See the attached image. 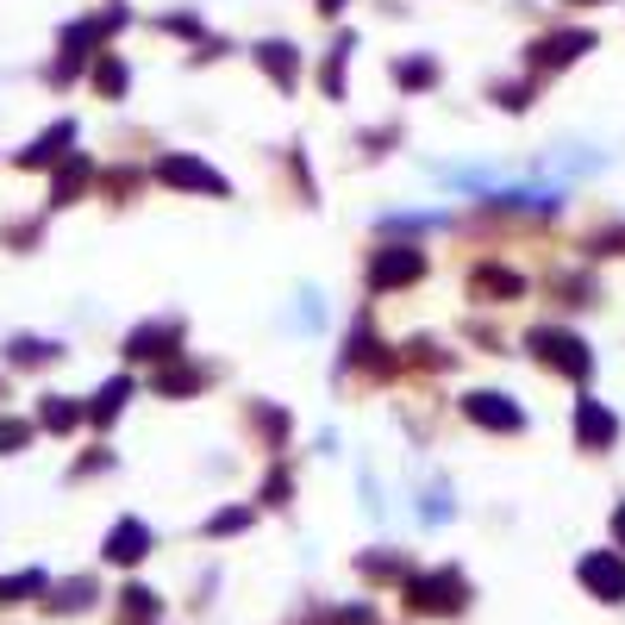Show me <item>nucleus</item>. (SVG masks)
I'll list each match as a JSON object with an SVG mask.
<instances>
[{
  "label": "nucleus",
  "instance_id": "1",
  "mask_svg": "<svg viewBox=\"0 0 625 625\" xmlns=\"http://www.w3.org/2000/svg\"><path fill=\"white\" fill-rule=\"evenodd\" d=\"M400 595H407V613H463L470 582H463V570H432V575H407Z\"/></svg>",
  "mask_w": 625,
  "mask_h": 625
},
{
  "label": "nucleus",
  "instance_id": "2",
  "mask_svg": "<svg viewBox=\"0 0 625 625\" xmlns=\"http://www.w3.org/2000/svg\"><path fill=\"white\" fill-rule=\"evenodd\" d=\"M575 575H582V588H588V595L613 600V607L625 600V563L613 557V550H588V557L575 563Z\"/></svg>",
  "mask_w": 625,
  "mask_h": 625
},
{
  "label": "nucleus",
  "instance_id": "3",
  "mask_svg": "<svg viewBox=\"0 0 625 625\" xmlns=\"http://www.w3.org/2000/svg\"><path fill=\"white\" fill-rule=\"evenodd\" d=\"M525 345L538 350L550 370H570V375H588V370H595V363H588V350H582V338H570V332H550V325H538Z\"/></svg>",
  "mask_w": 625,
  "mask_h": 625
},
{
  "label": "nucleus",
  "instance_id": "4",
  "mask_svg": "<svg viewBox=\"0 0 625 625\" xmlns=\"http://www.w3.org/2000/svg\"><path fill=\"white\" fill-rule=\"evenodd\" d=\"M420 270H425L420 250L388 245V250H375V263H370V288H375V295H388V288H400V282H420Z\"/></svg>",
  "mask_w": 625,
  "mask_h": 625
},
{
  "label": "nucleus",
  "instance_id": "5",
  "mask_svg": "<svg viewBox=\"0 0 625 625\" xmlns=\"http://www.w3.org/2000/svg\"><path fill=\"white\" fill-rule=\"evenodd\" d=\"M463 413H470L475 425H488V432H520L525 413L513 407L507 395H495V388H482V395H463Z\"/></svg>",
  "mask_w": 625,
  "mask_h": 625
},
{
  "label": "nucleus",
  "instance_id": "6",
  "mask_svg": "<svg viewBox=\"0 0 625 625\" xmlns=\"http://www.w3.org/2000/svg\"><path fill=\"white\" fill-rule=\"evenodd\" d=\"M157 182H175V188H200V195H225V175L195 163V157H163L157 163Z\"/></svg>",
  "mask_w": 625,
  "mask_h": 625
},
{
  "label": "nucleus",
  "instance_id": "7",
  "mask_svg": "<svg viewBox=\"0 0 625 625\" xmlns=\"http://www.w3.org/2000/svg\"><path fill=\"white\" fill-rule=\"evenodd\" d=\"M575 438H582V450H600V445L620 438V420H613L600 400H582V407H575Z\"/></svg>",
  "mask_w": 625,
  "mask_h": 625
},
{
  "label": "nucleus",
  "instance_id": "8",
  "mask_svg": "<svg viewBox=\"0 0 625 625\" xmlns=\"http://www.w3.org/2000/svg\"><path fill=\"white\" fill-rule=\"evenodd\" d=\"M145 550H150V532L138 520H120L113 532H107V557H113V563H138Z\"/></svg>",
  "mask_w": 625,
  "mask_h": 625
},
{
  "label": "nucleus",
  "instance_id": "9",
  "mask_svg": "<svg viewBox=\"0 0 625 625\" xmlns=\"http://www.w3.org/2000/svg\"><path fill=\"white\" fill-rule=\"evenodd\" d=\"M595 45V38H588V32H563V38H545V45H532V63H575V57H582V50Z\"/></svg>",
  "mask_w": 625,
  "mask_h": 625
},
{
  "label": "nucleus",
  "instance_id": "10",
  "mask_svg": "<svg viewBox=\"0 0 625 625\" xmlns=\"http://www.w3.org/2000/svg\"><path fill=\"white\" fill-rule=\"evenodd\" d=\"M257 63H263V70H270L282 88H295V45H282V38H275V45L257 50Z\"/></svg>",
  "mask_w": 625,
  "mask_h": 625
},
{
  "label": "nucleus",
  "instance_id": "11",
  "mask_svg": "<svg viewBox=\"0 0 625 625\" xmlns=\"http://www.w3.org/2000/svg\"><path fill=\"white\" fill-rule=\"evenodd\" d=\"M170 338H175V325H145V332H132L125 350H132V357H170V350H163Z\"/></svg>",
  "mask_w": 625,
  "mask_h": 625
},
{
  "label": "nucleus",
  "instance_id": "12",
  "mask_svg": "<svg viewBox=\"0 0 625 625\" xmlns=\"http://www.w3.org/2000/svg\"><path fill=\"white\" fill-rule=\"evenodd\" d=\"M395 82H400V88H432V82H438V63H425V57H400Z\"/></svg>",
  "mask_w": 625,
  "mask_h": 625
},
{
  "label": "nucleus",
  "instance_id": "13",
  "mask_svg": "<svg viewBox=\"0 0 625 625\" xmlns=\"http://www.w3.org/2000/svg\"><path fill=\"white\" fill-rule=\"evenodd\" d=\"M125 395H132V382H125V375H120V382H107V388L95 395V420H113V413L125 407Z\"/></svg>",
  "mask_w": 625,
  "mask_h": 625
},
{
  "label": "nucleus",
  "instance_id": "14",
  "mask_svg": "<svg viewBox=\"0 0 625 625\" xmlns=\"http://www.w3.org/2000/svg\"><path fill=\"white\" fill-rule=\"evenodd\" d=\"M475 295H520V275H507V270H475Z\"/></svg>",
  "mask_w": 625,
  "mask_h": 625
},
{
  "label": "nucleus",
  "instance_id": "15",
  "mask_svg": "<svg viewBox=\"0 0 625 625\" xmlns=\"http://www.w3.org/2000/svg\"><path fill=\"white\" fill-rule=\"evenodd\" d=\"M70 132H75L70 120L57 125V132H45V138H38V145L25 150V163H50V157H57V145H70Z\"/></svg>",
  "mask_w": 625,
  "mask_h": 625
},
{
  "label": "nucleus",
  "instance_id": "16",
  "mask_svg": "<svg viewBox=\"0 0 625 625\" xmlns=\"http://www.w3.org/2000/svg\"><path fill=\"white\" fill-rule=\"evenodd\" d=\"M38 588H45V575H38V570H25V575H7V582H0V600L13 607V600H20V595H38Z\"/></svg>",
  "mask_w": 625,
  "mask_h": 625
},
{
  "label": "nucleus",
  "instance_id": "17",
  "mask_svg": "<svg viewBox=\"0 0 625 625\" xmlns=\"http://www.w3.org/2000/svg\"><path fill=\"white\" fill-rule=\"evenodd\" d=\"M425 520H432V525L450 520V488H445V482H432V488H425Z\"/></svg>",
  "mask_w": 625,
  "mask_h": 625
},
{
  "label": "nucleus",
  "instance_id": "18",
  "mask_svg": "<svg viewBox=\"0 0 625 625\" xmlns=\"http://www.w3.org/2000/svg\"><path fill=\"white\" fill-rule=\"evenodd\" d=\"M125 613H132V620H157V595H150V588H125Z\"/></svg>",
  "mask_w": 625,
  "mask_h": 625
},
{
  "label": "nucleus",
  "instance_id": "19",
  "mask_svg": "<svg viewBox=\"0 0 625 625\" xmlns=\"http://www.w3.org/2000/svg\"><path fill=\"white\" fill-rule=\"evenodd\" d=\"M75 420H82V413H75L70 400H57V395H50V400H45V425H50V432H70V425H75Z\"/></svg>",
  "mask_w": 625,
  "mask_h": 625
},
{
  "label": "nucleus",
  "instance_id": "20",
  "mask_svg": "<svg viewBox=\"0 0 625 625\" xmlns=\"http://www.w3.org/2000/svg\"><path fill=\"white\" fill-rule=\"evenodd\" d=\"M157 388H170V395H188V388H200V370H170V375H157Z\"/></svg>",
  "mask_w": 625,
  "mask_h": 625
},
{
  "label": "nucleus",
  "instance_id": "21",
  "mask_svg": "<svg viewBox=\"0 0 625 625\" xmlns=\"http://www.w3.org/2000/svg\"><path fill=\"white\" fill-rule=\"evenodd\" d=\"M95 82H100V88H107V95H120V88H125V70H120V63H113V57H107V63H100V70H95Z\"/></svg>",
  "mask_w": 625,
  "mask_h": 625
},
{
  "label": "nucleus",
  "instance_id": "22",
  "mask_svg": "<svg viewBox=\"0 0 625 625\" xmlns=\"http://www.w3.org/2000/svg\"><path fill=\"white\" fill-rule=\"evenodd\" d=\"M13 357H20V363H45L50 345H38V338H13Z\"/></svg>",
  "mask_w": 625,
  "mask_h": 625
},
{
  "label": "nucleus",
  "instance_id": "23",
  "mask_svg": "<svg viewBox=\"0 0 625 625\" xmlns=\"http://www.w3.org/2000/svg\"><path fill=\"white\" fill-rule=\"evenodd\" d=\"M245 520H250L245 507H232V513H220V520H207V532H238Z\"/></svg>",
  "mask_w": 625,
  "mask_h": 625
},
{
  "label": "nucleus",
  "instance_id": "24",
  "mask_svg": "<svg viewBox=\"0 0 625 625\" xmlns=\"http://www.w3.org/2000/svg\"><path fill=\"white\" fill-rule=\"evenodd\" d=\"M20 445H25V425L7 420V425H0V450H20Z\"/></svg>",
  "mask_w": 625,
  "mask_h": 625
},
{
  "label": "nucleus",
  "instance_id": "25",
  "mask_svg": "<svg viewBox=\"0 0 625 625\" xmlns=\"http://www.w3.org/2000/svg\"><path fill=\"white\" fill-rule=\"evenodd\" d=\"M613 538H620V545H625V500H620V507H613Z\"/></svg>",
  "mask_w": 625,
  "mask_h": 625
},
{
  "label": "nucleus",
  "instance_id": "26",
  "mask_svg": "<svg viewBox=\"0 0 625 625\" xmlns=\"http://www.w3.org/2000/svg\"><path fill=\"white\" fill-rule=\"evenodd\" d=\"M320 7H325V13H338V7H345V0H320Z\"/></svg>",
  "mask_w": 625,
  "mask_h": 625
}]
</instances>
